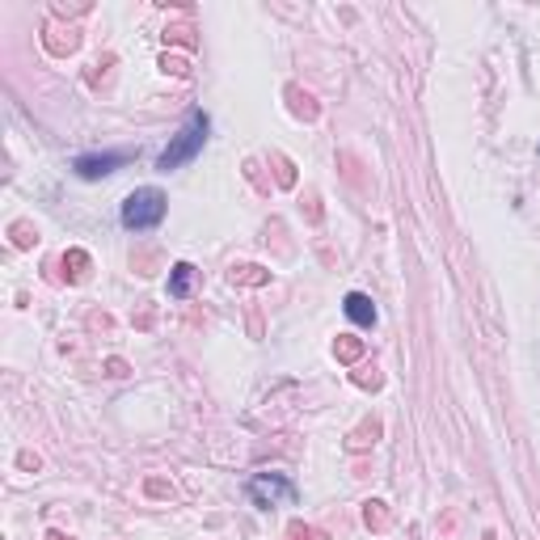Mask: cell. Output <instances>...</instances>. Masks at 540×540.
<instances>
[{"label":"cell","instance_id":"cell-1","mask_svg":"<svg viewBox=\"0 0 540 540\" xmlns=\"http://www.w3.org/2000/svg\"><path fill=\"white\" fill-rule=\"evenodd\" d=\"M208 114L203 111H194L190 119H186V127H181L178 136L169 139V148L161 156H156V169L161 173H169V169H181L186 161H194V156L203 153V144H208Z\"/></svg>","mask_w":540,"mask_h":540},{"label":"cell","instance_id":"cell-2","mask_svg":"<svg viewBox=\"0 0 540 540\" xmlns=\"http://www.w3.org/2000/svg\"><path fill=\"white\" fill-rule=\"evenodd\" d=\"M165 194L156 190V186H144V190H131L123 203V224L131 233H148L156 224L165 220Z\"/></svg>","mask_w":540,"mask_h":540},{"label":"cell","instance_id":"cell-3","mask_svg":"<svg viewBox=\"0 0 540 540\" xmlns=\"http://www.w3.org/2000/svg\"><path fill=\"white\" fill-rule=\"evenodd\" d=\"M119 165H127V153H89V156H76V173L81 178H106V173H114Z\"/></svg>","mask_w":540,"mask_h":540},{"label":"cell","instance_id":"cell-4","mask_svg":"<svg viewBox=\"0 0 540 540\" xmlns=\"http://www.w3.org/2000/svg\"><path fill=\"white\" fill-rule=\"evenodd\" d=\"M250 494H253V502L270 507V499H279V494H283V499H291L296 490H291L283 477H253V482H250Z\"/></svg>","mask_w":540,"mask_h":540},{"label":"cell","instance_id":"cell-5","mask_svg":"<svg viewBox=\"0 0 540 540\" xmlns=\"http://www.w3.org/2000/svg\"><path fill=\"white\" fill-rule=\"evenodd\" d=\"M342 308H347V317L355 321V325H363V330H372L376 325V305L363 296V291H350L347 300H342Z\"/></svg>","mask_w":540,"mask_h":540},{"label":"cell","instance_id":"cell-6","mask_svg":"<svg viewBox=\"0 0 540 540\" xmlns=\"http://www.w3.org/2000/svg\"><path fill=\"white\" fill-rule=\"evenodd\" d=\"M190 283H194V266L178 262L173 275H169V296H173V300H186V296H190Z\"/></svg>","mask_w":540,"mask_h":540}]
</instances>
